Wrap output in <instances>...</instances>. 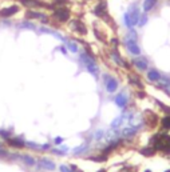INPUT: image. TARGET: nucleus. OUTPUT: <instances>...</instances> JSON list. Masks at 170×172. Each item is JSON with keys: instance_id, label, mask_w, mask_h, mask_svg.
<instances>
[{"instance_id": "nucleus-8", "label": "nucleus", "mask_w": 170, "mask_h": 172, "mask_svg": "<svg viewBox=\"0 0 170 172\" xmlns=\"http://www.w3.org/2000/svg\"><path fill=\"white\" fill-rule=\"evenodd\" d=\"M133 63H134V66L138 69H141V71L147 68V62H146L145 57H135V59L133 60Z\"/></svg>"}, {"instance_id": "nucleus-25", "label": "nucleus", "mask_w": 170, "mask_h": 172, "mask_svg": "<svg viewBox=\"0 0 170 172\" xmlns=\"http://www.w3.org/2000/svg\"><path fill=\"white\" fill-rule=\"evenodd\" d=\"M142 153H143V155H146V156H149V155H153V151H151V150H143V151H142Z\"/></svg>"}, {"instance_id": "nucleus-12", "label": "nucleus", "mask_w": 170, "mask_h": 172, "mask_svg": "<svg viewBox=\"0 0 170 172\" xmlns=\"http://www.w3.org/2000/svg\"><path fill=\"white\" fill-rule=\"evenodd\" d=\"M147 78H149V80H151V81H159L161 80V75L158 73L155 69H153V71H150L147 73Z\"/></svg>"}, {"instance_id": "nucleus-4", "label": "nucleus", "mask_w": 170, "mask_h": 172, "mask_svg": "<svg viewBox=\"0 0 170 172\" xmlns=\"http://www.w3.org/2000/svg\"><path fill=\"white\" fill-rule=\"evenodd\" d=\"M155 148L164 151L166 153H170V138L166 135H161L157 136V140H155Z\"/></svg>"}, {"instance_id": "nucleus-14", "label": "nucleus", "mask_w": 170, "mask_h": 172, "mask_svg": "<svg viewBox=\"0 0 170 172\" xmlns=\"http://www.w3.org/2000/svg\"><path fill=\"white\" fill-rule=\"evenodd\" d=\"M104 12H106V3H101L95 7V13H97L98 16L104 15Z\"/></svg>"}, {"instance_id": "nucleus-26", "label": "nucleus", "mask_w": 170, "mask_h": 172, "mask_svg": "<svg viewBox=\"0 0 170 172\" xmlns=\"http://www.w3.org/2000/svg\"><path fill=\"white\" fill-rule=\"evenodd\" d=\"M66 1H67V0H55V3H56V4H64Z\"/></svg>"}, {"instance_id": "nucleus-28", "label": "nucleus", "mask_w": 170, "mask_h": 172, "mask_svg": "<svg viewBox=\"0 0 170 172\" xmlns=\"http://www.w3.org/2000/svg\"><path fill=\"white\" fill-rule=\"evenodd\" d=\"M99 172H104V169H101V171H99Z\"/></svg>"}, {"instance_id": "nucleus-20", "label": "nucleus", "mask_w": 170, "mask_h": 172, "mask_svg": "<svg viewBox=\"0 0 170 172\" xmlns=\"http://www.w3.org/2000/svg\"><path fill=\"white\" fill-rule=\"evenodd\" d=\"M164 127L166 129H170V116H167V117L164 119Z\"/></svg>"}, {"instance_id": "nucleus-1", "label": "nucleus", "mask_w": 170, "mask_h": 172, "mask_svg": "<svg viewBox=\"0 0 170 172\" xmlns=\"http://www.w3.org/2000/svg\"><path fill=\"white\" fill-rule=\"evenodd\" d=\"M139 10L135 6L131 7L129 10V12L125 15V23H126V25L129 27V28H133L135 24H138L139 22Z\"/></svg>"}, {"instance_id": "nucleus-13", "label": "nucleus", "mask_w": 170, "mask_h": 172, "mask_svg": "<svg viewBox=\"0 0 170 172\" xmlns=\"http://www.w3.org/2000/svg\"><path fill=\"white\" fill-rule=\"evenodd\" d=\"M155 3H157V0H145L143 1V10H145V12L150 11L155 6Z\"/></svg>"}, {"instance_id": "nucleus-21", "label": "nucleus", "mask_w": 170, "mask_h": 172, "mask_svg": "<svg viewBox=\"0 0 170 172\" xmlns=\"http://www.w3.org/2000/svg\"><path fill=\"white\" fill-rule=\"evenodd\" d=\"M113 59H114V60H115V62H117V63H118V64H121V66H125V63H123V62H122V60H121V59H119V56H118L117 53H113Z\"/></svg>"}, {"instance_id": "nucleus-6", "label": "nucleus", "mask_w": 170, "mask_h": 172, "mask_svg": "<svg viewBox=\"0 0 170 172\" xmlns=\"http://www.w3.org/2000/svg\"><path fill=\"white\" fill-rule=\"evenodd\" d=\"M106 80H104V85H106V89L109 92H115L117 91V88H118V83L115 79L110 78V76H106Z\"/></svg>"}, {"instance_id": "nucleus-31", "label": "nucleus", "mask_w": 170, "mask_h": 172, "mask_svg": "<svg viewBox=\"0 0 170 172\" xmlns=\"http://www.w3.org/2000/svg\"><path fill=\"white\" fill-rule=\"evenodd\" d=\"M167 172H170V171H167Z\"/></svg>"}, {"instance_id": "nucleus-19", "label": "nucleus", "mask_w": 170, "mask_h": 172, "mask_svg": "<svg viewBox=\"0 0 170 172\" xmlns=\"http://www.w3.org/2000/svg\"><path fill=\"white\" fill-rule=\"evenodd\" d=\"M68 50L71 52H78V45L74 41H68Z\"/></svg>"}, {"instance_id": "nucleus-15", "label": "nucleus", "mask_w": 170, "mask_h": 172, "mask_svg": "<svg viewBox=\"0 0 170 172\" xmlns=\"http://www.w3.org/2000/svg\"><path fill=\"white\" fill-rule=\"evenodd\" d=\"M8 144L12 145V147H18V148H20V147L24 145V143H23L20 139H10V140H8Z\"/></svg>"}, {"instance_id": "nucleus-7", "label": "nucleus", "mask_w": 170, "mask_h": 172, "mask_svg": "<svg viewBox=\"0 0 170 172\" xmlns=\"http://www.w3.org/2000/svg\"><path fill=\"white\" fill-rule=\"evenodd\" d=\"M18 11H19V7L18 6L7 7V8H3V10L0 11V16H1V17H10V16L15 15Z\"/></svg>"}, {"instance_id": "nucleus-17", "label": "nucleus", "mask_w": 170, "mask_h": 172, "mask_svg": "<svg viewBox=\"0 0 170 172\" xmlns=\"http://www.w3.org/2000/svg\"><path fill=\"white\" fill-rule=\"evenodd\" d=\"M24 6H28V7H36V6H40V3L39 1H36V0H20Z\"/></svg>"}, {"instance_id": "nucleus-3", "label": "nucleus", "mask_w": 170, "mask_h": 172, "mask_svg": "<svg viewBox=\"0 0 170 172\" xmlns=\"http://www.w3.org/2000/svg\"><path fill=\"white\" fill-rule=\"evenodd\" d=\"M80 59H82L83 64L86 66V69H87V71L90 72L92 76H98V67H97V63H95V60L92 59L91 56H88L87 53H82Z\"/></svg>"}, {"instance_id": "nucleus-22", "label": "nucleus", "mask_w": 170, "mask_h": 172, "mask_svg": "<svg viewBox=\"0 0 170 172\" xmlns=\"http://www.w3.org/2000/svg\"><path fill=\"white\" fill-rule=\"evenodd\" d=\"M146 22H147V16H146V15H143V16H142V17H141V20H139V25H141V27H142V25H143V24H145V23Z\"/></svg>"}, {"instance_id": "nucleus-9", "label": "nucleus", "mask_w": 170, "mask_h": 172, "mask_svg": "<svg viewBox=\"0 0 170 172\" xmlns=\"http://www.w3.org/2000/svg\"><path fill=\"white\" fill-rule=\"evenodd\" d=\"M115 104H117L118 107H121V108H123V107L127 104V96L126 94H119L117 97H115Z\"/></svg>"}, {"instance_id": "nucleus-23", "label": "nucleus", "mask_w": 170, "mask_h": 172, "mask_svg": "<svg viewBox=\"0 0 170 172\" xmlns=\"http://www.w3.org/2000/svg\"><path fill=\"white\" fill-rule=\"evenodd\" d=\"M20 27H22V28H34V25L31 24V23H23L22 25H20Z\"/></svg>"}, {"instance_id": "nucleus-30", "label": "nucleus", "mask_w": 170, "mask_h": 172, "mask_svg": "<svg viewBox=\"0 0 170 172\" xmlns=\"http://www.w3.org/2000/svg\"><path fill=\"white\" fill-rule=\"evenodd\" d=\"M0 152H3V151H1V150H0Z\"/></svg>"}, {"instance_id": "nucleus-29", "label": "nucleus", "mask_w": 170, "mask_h": 172, "mask_svg": "<svg viewBox=\"0 0 170 172\" xmlns=\"http://www.w3.org/2000/svg\"><path fill=\"white\" fill-rule=\"evenodd\" d=\"M145 172H151V171H149V169H147V171H145Z\"/></svg>"}, {"instance_id": "nucleus-24", "label": "nucleus", "mask_w": 170, "mask_h": 172, "mask_svg": "<svg viewBox=\"0 0 170 172\" xmlns=\"http://www.w3.org/2000/svg\"><path fill=\"white\" fill-rule=\"evenodd\" d=\"M60 171H62V172H73L71 169L68 168V167H66V166H62V167H60Z\"/></svg>"}, {"instance_id": "nucleus-2", "label": "nucleus", "mask_w": 170, "mask_h": 172, "mask_svg": "<svg viewBox=\"0 0 170 172\" xmlns=\"http://www.w3.org/2000/svg\"><path fill=\"white\" fill-rule=\"evenodd\" d=\"M126 47L133 55H139L141 53V50L137 44V34L134 31H131L126 36Z\"/></svg>"}, {"instance_id": "nucleus-5", "label": "nucleus", "mask_w": 170, "mask_h": 172, "mask_svg": "<svg viewBox=\"0 0 170 172\" xmlns=\"http://www.w3.org/2000/svg\"><path fill=\"white\" fill-rule=\"evenodd\" d=\"M54 17L59 22H67L70 19V11L64 7H60V8L54 11Z\"/></svg>"}, {"instance_id": "nucleus-16", "label": "nucleus", "mask_w": 170, "mask_h": 172, "mask_svg": "<svg viewBox=\"0 0 170 172\" xmlns=\"http://www.w3.org/2000/svg\"><path fill=\"white\" fill-rule=\"evenodd\" d=\"M27 17H34V19H40V20H46V17H44L43 13H38V12H34V11H28L27 12Z\"/></svg>"}, {"instance_id": "nucleus-11", "label": "nucleus", "mask_w": 170, "mask_h": 172, "mask_svg": "<svg viewBox=\"0 0 170 172\" xmlns=\"http://www.w3.org/2000/svg\"><path fill=\"white\" fill-rule=\"evenodd\" d=\"M73 28L75 29V31H78L79 34H86V32H87V29H86V25H83L82 23L78 22V20L73 22Z\"/></svg>"}, {"instance_id": "nucleus-10", "label": "nucleus", "mask_w": 170, "mask_h": 172, "mask_svg": "<svg viewBox=\"0 0 170 172\" xmlns=\"http://www.w3.org/2000/svg\"><path fill=\"white\" fill-rule=\"evenodd\" d=\"M39 164H40L42 168L48 169V171H52V169H55V164H54L51 160H48V159H42L40 162H39Z\"/></svg>"}, {"instance_id": "nucleus-27", "label": "nucleus", "mask_w": 170, "mask_h": 172, "mask_svg": "<svg viewBox=\"0 0 170 172\" xmlns=\"http://www.w3.org/2000/svg\"><path fill=\"white\" fill-rule=\"evenodd\" d=\"M55 143L60 144V143H62V138H56V139H55Z\"/></svg>"}, {"instance_id": "nucleus-18", "label": "nucleus", "mask_w": 170, "mask_h": 172, "mask_svg": "<svg viewBox=\"0 0 170 172\" xmlns=\"http://www.w3.org/2000/svg\"><path fill=\"white\" fill-rule=\"evenodd\" d=\"M22 160L27 164V166H34L35 164V159L31 156H22Z\"/></svg>"}]
</instances>
